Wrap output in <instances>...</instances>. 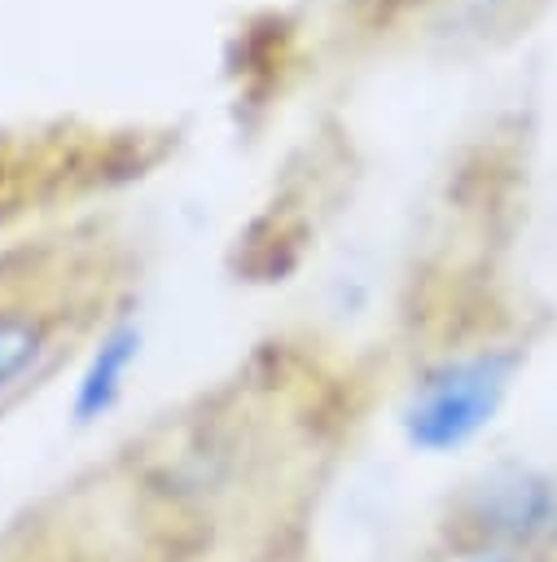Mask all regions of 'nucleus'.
<instances>
[{
    "label": "nucleus",
    "mask_w": 557,
    "mask_h": 562,
    "mask_svg": "<svg viewBox=\"0 0 557 562\" xmlns=\"http://www.w3.org/2000/svg\"><path fill=\"white\" fill-rule=\"evenodd\" d=\"M522 364L526 351L500 338L452 347L425 360L395 404L399 443L421 461H447L469 452L509 408Z\"/></svg>",
    "instance_id": "f257e3e1"
},
{
    "label": "nucleus",
    "mask_w": 557,
    "mask_h": 562,
    "mask_svg": "<svg viewBox=\"0 0 557 562\" xmlns=\"http://www.w3.org/2000/svg\"><path fill=\"white\" fill-rule=\"evenodd\" d=\"M443 540H469L557 562V470L522 457L474 470L443 514Z\"/></svg>",
    "instance_id": "f03ea898"
},
{
    "label": "nucleus",
    "mask_w": 557,
    "mask_h": 562,
    "mask_svg": "<svg viewBox=\"0 0 557 562\" xmlns=\"http://www.w3.org/2000/svg\"><path fill=\"white\" fill-rule=\"evenodd\" d=\"M140 356H145V329L136 316H118L92 338V347L83 351L75 369L70 395H66V417L75 430H88L114 417V408L123 404L132 386Z\"/></svg>",
    "instance_id": "7ed1b4c3"
},
{
    "label": "nucleus",
    "mask_w": 557,
    "mask_h": 562,
    "mask_svg": "<svg viewBox=\"0 0 557 562\" xmlns=\"http://www.w3.org/2000/svg\"><path fill=\"white\" fill-rule=\"evenodd\" d=\"M57 360V321L48 312L0 303V408H9Z\"/></svg>",
    "instance_id": "20e7f679"
},
{
    "label": "nucleus",
    "mask_w": 557,
    "mask_h": 562,
    "mask_svg": "<svg viewBox=\"0 0 557 562\" xmlns=\"http://www.w3.org/2000/svg\"><path fill=\"white\" fill-rule=\"evenodd\" d=\"M434 562H531L522 553H509V549H491V544H469V540H443L439 558Z\"/></svg>",
    "instance_id": "39448f33"
}]
</instances>
